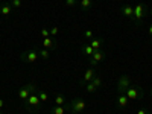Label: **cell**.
<instances>
[{
    "mask_svg": "<svg viewBox=\"0 0 152 114\" xmlns=\"http://www.w3.org/2000/svg\"><path fill=\"white\" fill-rule=\"evenodd\" d=\"M3 105H5V102H3V99H2V97H0V110H2V108H3Z\"/></svg>",
    "mask_w": 152,
    "mask_h": 114,
    "instance_id": "cell-30",
    "label": "cell"
},
{
    "mask_svg": "<svg viewBox=\"0 0 152 114\" xmlns=\"http://www.w3.org/2000/svg\"><path fill=\"white\" fill-rule=\"evenodd\" d=\"M148 12H149V8L145 3H138L137 6H134V14L131 17V21L135 24V26H142V23L145 21Z\"/></svg>",
    "mask_w": 152,
    "mask_h": 114,
    "instance_id": "cell-1",
    "label": "cell"
},
{
    "mask_svg": "<svg viewBox=\"0 0 152 114\" xmlns=\"http://www.w3.org/2000/svg\"><path fill=\"white\" fill-rule=\"evenodd\" d=\"M41 46L43 49H47V50H55L58 47V43L53 40V37H49V38H43L41 40Z\"/></svg>",
    "mask_w": 152,
    "mask_h": 114,
    "instance_id": "cell-10",
    "label": "cell"
},
{
    "mask_svg": "<svg viewBox=\"0 0 152 114\" xmlns=\"http://www.w3.org/2000/svg\"><path fill=\"white\" fill-rule=\"evenodd\" d=\"M40 58L41 59H49L50 58V50H47V49H40Z\"/></svg>",
    "mask_w": 152,
    "mask_h": 114,
    "instance_id": "cell-20",
    "label": "cell"
},
{
    "mask_svg": "<svg viewBox=\"0 0 152 114\" xmlns=\"http://www.w3.org/2000/svg\"><path fill=\"white\" fill-rule=\"evenodd\" d=\"M91 82L94 84L96 88H100V87H102V84H104V82H102V78H100V75H96L94 78L91 79Z\"/></svg>",
    "mask_w": 152,
    "mask_h": 114,
    "instance_id": "cell-19",
    "label": "cell"
},
{
    "mask_svg": "<svg viewBox=\"0 0 152 114\" xmlns=\"http://www.w3.org/2000/svg\"><path fill=\"white\" fill-rule=\"evenodd\" d=\"M84 87H85V91H87V93H90V94H94V93L97 91V88L94 87L93 82H87Z\"/></svg>",
    "mask_w": 152,
    "mask_h": 114,
    "instance_id": "cell-18",
    "label": "cell"
},
{
    "mask_svg": "<svg viewBox=\"0 0 152 114\" xmlns=\"http://www.w3.org/2000/svg\"><path fill=\"white\" fill-rule=\"evenodd\" d=\"M148 32H149V35H151V37H152V23H151V24H149V29H148Z\"/></svg>",
    "mask_w": 152,
    "mask_h": 114,
    "instance_id": "cell-29",
    "label": "cell"
},
{
    "mask_svg": "<svg viewBox=\"0 0 152 114\" xmlns=\"http://www.w3.org/2000/svg\"><path fill=\"white\" fill-rule=\"evenodd\" d=\"M49 31H50V37H56L58 32H59V28L58 26H52V28H49Z\"/></svg>",
    "mask_w": 152,
    "mask_h": 114,
    "instance_id": "cell-27",
    "label": "cell"
},
{
    "mask_svg": "<svg viewBox=\"0 0 152 114\" xmlns=\"http://www.w3.org/2000/svg\"><path fill=\"white\" fill-rule=\"evenodd\" d=\"M128 105H129V99L126 97V94H125V93H120V94H119V97H117V107H119L120 110H125Z\"/></svg>",
    "mask_w": 152,
    "mask_h": 114,
    "instance_id": "cell-11",
    "label": "cell"
},
{
    "mask_svg": "<svg viewBox=\"0 0 152 114\" xmlns=\"http://www.w3.org/2000/svg\"><path fill=\"white\" fill-rule=\"evenodd\" d=\"M23 107H24V110L29 111V113L40 111V108H41V100H40V96H38V90L34 91V93L28 97L26 102H23Z\"/></svg>",
    "mask_w": 152,
    "mask_h": 114,
    "instance_id": "cell-2",
    "label": "cell"
},
{
    "mask_svg": "<svg viewBox=\"0 0 152 114\" xmlns=\"http://www.w3.org/2000/svg\"><path fill=\"white\" fill-rule=\"evenodd\" d=\"M102 44H104V38H102V37H94L93 40L90 41V46H91L94 50H100Z\"/></svg>",
    "mask_w": 152,
    "mask_h": 114,
    "instance_id": "cell-12",
    "label": "cell"
},
{
    "mask_svg": "<svg viewBox=\"0 0 152 114\" xmlns=\"http://www.w3.org/2000/svg\"><path fill=\"white\" fill-rule=\"evenodd\" d=\"M125 94H126V97H128L129 100H138V99L143 97L145 91H143L142 87H138V85H135V84H131V87L125 91Z\"/></svg>",
    "mask_w": 152,
    "mask_h": 114,
    "instance_id": "cell-6",
    "label": "cell"
},
{
    "mask_svg": "<svg viewBox=\"0 0 152 114\" xmlns=\"http://www.w3.org/2000/svg\"><path fill=\"white\" fill-rule=\"evenodd\" d=\"M0 114H3V113H2V111H0Z\"/></svg>",
    "mask_w": 152,
    "mask_h": 114,
    "instance_id": "cell-34",
    "label": "cell"
},
{
    "mask_svg": "<svg viewBox=\"0 0 152 114\" xmlns=\"http://www.w3.org/2000/svg\"><path fill=\"white\" fill-rule=\"evenodd\" d=\"M137 114H149V113H148V110H138Z\"/></svg>",
    "mask_w": 152,
    "mask_h": 114,
    "instance_id": "cell-28",
    "label": "cell"
},
{
    "mask_svg": "<svg viewBox=\"0 0 152 114\" xmlns=\"http://www.w3.org/2000/svg\"><path fill=\"white\" fill-rule=\"evenodd\" d=\"M55 105H66V99L62 94H56L55 97Z\"/></svg>",
    "mask_w": 152,
    "mask_h": 114,
    "instance_id": "cell-21",
    "label": "cell"
},
{
    "mask_svg": "<svg viewBox=\"0 0 152 114\" xmlns=\"http://www.w3.org/2000/svg\"><path fill=\"white\" fill-rule=\"evenodd\" d=\"M9 5L12 6V9H20L21 5H23V2H21V0H11Z\"/></svg>",
    "mask_w": 152,
    "mask_h": 114,
    "instance_id": "cell-22",
    "label": "cell"
},
{
    "mask_svg": "<svg viewBox=\"0 0 152 114\" xmlns=\"http://www.w3.org/2000/svg\"><path fill=\"white\" fill-rule=\"evenodd\" d=\"M64 3L67 8H76V5H78V0H64Z\"/></svg>",
    "mask_w": 152,
    "mask_h": 114,
    "instance_id": "cell-25",
    "label": "cell"
},
{
    "mask_svg": "<svg viewBox=\"0 0 152 114\" xmlns=\"http://www.w3.org/2000/svg\"><path fill=\"white\" fill-rule=\"evenodd\" d=\"M38 96H40L41 104H44V102H47V100H49V96H47V93H46V91H43V90H38Z\"/></svg>",
    "mask_w": 152,
    "mask_h": 114,
    "instance_id": "cell-23",
    "label": "cell"
},
{
    "mask_svg": "<svg viewBox=\"0 0 152 114\" xmlns=\"http://www.w3.org/2000/svg\"><path fill=\"white\" fill-rule=\"evenodd\" d=\"M11 11H12V6L9 3H3L2 6H0V15H3V17H8L11 14Z\"/></svg>",
    "mask_w": 152,
    "mask_h": 114,
    "instance_id": "cell-14",
    "label": "cell"
},
{
    "mask_svg": "<svg viewBox=\"0 0 152 114\" xmlns=\"http://www.w3.org/2000/svg\"><path fill=\"white\" fill-rule=\"evenodd\" d=\"M151 96H152V90H151Z\"/></svg>",
    "mask_w": 152,
    "mask_h": 114,
    "instance_id": "cell-33",
    "label": "cell"
},
{
    "mask_svg": "<svg viewBox=\"0 0 152 114\" xmlns=\"http://www.w3.org/2000/svg\"><path fill=\"white\" fill-rule=\"evenodd\" d=\"M91 6H93V0H81L79 2V8L82 11H88Z\"/></svg>",
    "mask_w": 152,
    "mask_h": 114,
    "instance_id": "cell-17",
    "label": "cell"
},
{
    "mask_svg": "<svg viewBox=\"0 0 152 114\" xmlns=\"http://www.w3.org/2000/svg\"><path fill=\"white\" fill-rule=\"evenodd\" d=\"M81 50H82V53H84L85 56H88V58H90V56L94 53V49L90 46V43H88V44H84V46L81 47Z\"/></svg>",
    "mask_w": 152,
    "mask_h": 114,
    "instance_id": "cell-15",
    "label": "cell"
},
{
    "mask_svg": "<svg viewBox=\"0 0 152 114\" xmlns=\"http://www.w3.org/2000/svg\"><path fill=\"white\" fill-rule=\"evenodd\" d=\"M34 91H37V85H35L34 82H28V84H24L20 90H18L17 96H18V99L21 100V102H26L28 97H29Z\"/></svg>",
    "mask_w": 152,
    "mask_h": 114,
    "instance_id": "cell-5",
    "label": "cell"
},
{
    "mask_svg": "<svg viewBox=\"0 0 152 114\" xmlns=\"http://www.w3.org/2000/svg\"><path fill=\"white\" fill-rule=\"evenodd\" d=\"M120 12H122V15L131 18V17H132V14H134V8H132V6H129V5H123V6H122V9H120Z\"/></svg>",
    "mask_w": 152,
    "mask_h": 114,
    "instance_id": "cell-13",
    "label": "cell"
},
{
    "mask_svg": "<svg viewBox=\"0 0 152 114\" xmlns=\"http://www.w3.org/2000/svg\"><path fill=\"white\" fill-rule=\"evenodd\" d=\"M20 59L23 62H26V64H34V62H37L38 59H40V49L31 47L28 50H24V52H21V55H20Z\"/></svg>",
    "mask_w": 152,
    "mask_h": 114,
    "instance_id": "cell-3",
    "label": "cell"
},
{
    "mask_svg": "<svg viewBox=\"0 0 152 114\" xmlns=\"http://www.w3.org/2000/svg\"><path fill=\"white\" fill-rule=\"evenodd\" d=\"M67 110L66 105H55L52 107V110H50V114H64Z\"/></svg>",
    "mask_w": 152,
    "mask_h": 114,
    "instance_id": "cell-16",
    "label": "cell"
},
{
    "mask_svg": "<svg viewBox=\"0 0 152 114\" xmlns=\"http://www.w3.org/2000/svg\"><path fill=\"white\" fill-rule=\"evenodd\" d=\"M105 59V53L102 52V50H94V53L88 58V62H90V66L91 67H96L100 61H104Z\"/></svg>",
    "mask_w": 152,
    "mask_h": 114,
    "instance_id": "cell-8",
    "label": "cell"
},
{
    "mask_svg": "<svg viewBox=\"0 0 152 114\" xmlns=\"http://www.w3.org/2000/svg\"><path fill=\"white\" fill-rule=\"evenodd\" d=\"M151 44H152V37H151Z\"/></svg>",
    "mask_w": 152,
    "mask_h": 114,
    "instance_id": "cell-32",
    "label": "cell"
},
{
    "mask_svg": "<svg viewBox=\"0 0 152 114\" xmlns=\"http://www.w3.org/2000/svg\"><path fill=\"white\" fill-rule=\"evenodd\" d=\"M67 110H70L72 114H82L87 108V102L84 97H75L69 105H66Z\"/></svg>",
    "mask_w": 152,
    "mask_h": 114,
    "instance_id": "cell-4",
    "label": "cell"
},
{
    "mask_svg": "<svg viewBox=\"0 0 152 114\" xmlns=\"http://www.w3.org/2000/svg\"><path fill=\"white\" fill-rule=\"evenodd\" d=\"M49 37H50V31H49V28H43L41 32H40V38L43 40V38H49Z\"/></svg>",
    "mask_w": 152,
    "mask_h": 114,
    "instance_id": "cell-24",
    "label": "cell"
},
{
    "mask_svg": "<svg viewBox=\"0 0 152 114\" xmlns=\"http://www.w3.org/2000/svg\"><path fill=\"white\" fill-rule=\"evenodd\" d=\"M131 78L129 76H126V75H122L120 78H119V81H117V91L119 93H125L128 88L131 87Z\"/></svg>",
    "mask_w": 152,
    "mask_h": 114,
    "instance_id": "cell-7",
    "label": "cell"
},
{
    "mask_svg": "<svg viewBox=\"0 0 152 114\" xmlns=\"http://www.w3.org/2000/svg\"><path fill=\"white\" fill-rule=\"evenodd\" d=\"M84 37L87 38V40H93V38H94V34H93V31H90V29H87L85 32H84Z\"/></svg>",
    "mask_w": 152,
    "mask_h": 114,
    "instance_id": "cell-26",
    "label": "cell"
},
{
    "mask_svg": "<svg viewBox=\"0 0 152 114\" xmlns=\"http://www.w3.org/2000/svg\"><path fill=\"white\" fill-rule=\"evenodd\" d=\"M96 75H97V73H96V67H90L88 70H85L82 79H81V85H85L87 82H91V79L94 78Z\"/></svg>",
    "mask_w": 152,
    "mask_h": 114,
    "instance_id": "cell-9",
    "label": "cell"
},
{
    "mask_svg": "<svg viewBox=\"0 0 152 114\" xmlns=\"http://www.w3.org/2000/svg\"><path fill=\"white\" fill-rule=\"evenodd\" d=\"M151 15H152V8H151Z\"/></svg>",
    "mask_w": 152,
    "mask_h": 114,
    "instance_id": "cell-31",
    "label": "cell"
}]
</instances>
